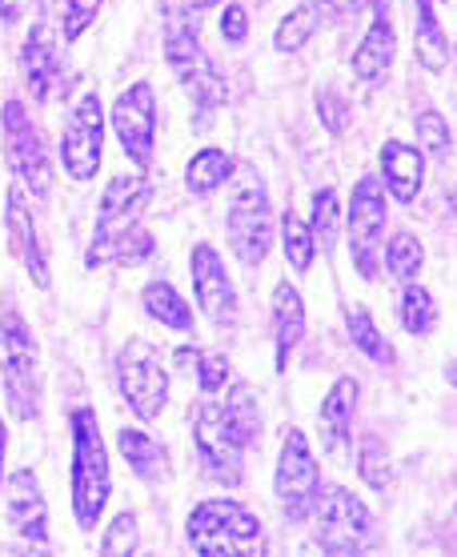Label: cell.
I'll return each mask as SVG.
<instances>
[{
  "label": "cell",
  "instance_id": "cell-35",
  "mask_svg": "<svg viewBox=\"0 0 457 557\" xmlns=\"http://www.w3.org/2000/svg\"><path fill=\"white\" fill-rule=\"evenodd\" d=\"M137 549V518L133 513H116L113 521H109V530H104L101 537V554L104 557H121V554H133Z\"/></svg>",
  "mask_w": 457,
  "mask_h": 557
},
{
  "label": "cell",
  "instance_id": "cell-26",
  "mask_svg": "<svg viewBox=\"0 0 457 557\" xmlns=\"http://www.w3.org/2000/svg\"><path fill=\"white\" fill-rule=\"evenodd\" d=\"M413 52H418V64L425 73H442L449 64V40H445L437 16H433V4L418 9V28H413Z\"/></svg>",
  "mask_w": 457,
  "mask_h": 557
},
{
  "label": "cell",
  "instance_id": "cell-31",
  "mask_svg": "<svg viewBox=\"0 0 457 557\" xmlns=\"http://www.w3.org/2000/svg\"><path fill=\"white\" fill-rule=\"evenodd\" d=\"M385 261H390V273H394L402 285H409V281L421 277L425 249H421V242L413 233H397L394 242H390V249H385Z\"/></svg>",
  "mask_w": 457,
  "mask_h": 557
},
{
  "label": "cell",
  "instance_id": "cell-47",
  "mask_svg": "<svg viewBox=\"0 0 457 557\" xmlns=\"http://www.w3.org/2000/svg\"><path fill=\"white\" fill-rule=\"evenodd\" d=\"M445 373H449V381H454V385H457V361H454V366H449V369H445Z\"/></svg>",
  "mask_w": 457,
  "mask_h": 557
},
{
  "label": "cell",
  "instance_id": "cell-6",
  "mask_svg": "<svg viewBox=\"0 0 457 557\" xmlns=\"http://www.w3.org/2000/svg\"><path fill=\"white\" fill-rule=\"evenodd\" d=\"M116 385L140 421H157L169 406V373L149 342L133 337L116 354Z\"/></svg>",
  "mask_w": 457,
  "mask_h": 557
},
{
  "label": "cell",
  "instance_id": "cell-10",
  "mask_svg": "<svg viewBox=\"0 0 457 557\" xmlns=\"http://www.w3.org/2000/svg\"><path fill=\"white\" fill-rule=\"evenodd\" d=\"M321 490V466L301 430H285L277 461V502L293 521H301L313 509V497Z\"/></svg>",
  "mask_w": 457,
  "mask_h": 557
},
{
  "label": "cell",
  "instance_id": "cell-13",
  "mask_svg": "<svg viewBox=\"0 0 457 557\" xmlns=\"http://www.w3.org/2000/svg\"><path fill=\"white\" fill-rule=\"evenodd\" d=\"M4 157H9V169H16V177L37 197L49 193V157H45V145L28 121L25 104L16 101L4 104Z\"/></svg>",
  "mask_w": 457,
  "mask_h": 557
},
{
  "label": "cell",
  "instance_id": "cell-5",
  "mask_svg": "<svg viewBox=\"0 0 457 557\" xmlns=\"http://www.w3.org/2000/svg\"><path fill=\"white\" fill-rule=\"evenodd\" d=\"M0 381L9 389L16 418H40V377H37V342L16 313L0 317Z\"/></svg>",
  "mask_w": 457,
  "mask_h": 557
},
{
  "label": "cell",
  "instance_id": "cell-38",
  "mask_svg": "<svg viewBox=\"0 0 457 557\" xmlns=\"http://www.w3.org/2000/svg\"><path fill=\"white\" fill-rule=\"evenodd\" d=\"M201 369V393H217L228 381V357L225 354H209L197 361Z\"/></svg>",
  "mask_w": 457,
  "mask_h": 557
},
{
  "label": "cell",
  "instance_id": "cell-7",
  "mask_svg": "<svg viewBox=\"0 0 457 557\" xmlns=\"http://www.w3.org/2000/svg\"><path fill=\"white\" fill-rule=\"evenodd\" d=\"M369 530H373L369 509L349 490H342V485H321L318 497H313V533H318L321 549H330V554H354V549H361Z\"/></svg>",
  "mask_w": 457,
  "mask_h": 557
},
{
  "label": "cell",
  "instance_id": "cell-21",
  "mask_svg": "<svg viewBox=\"0 0 457 557\" xmlns=\"http://www.w3.org/2000/svg\"><path fill=\"white\" fill-rule=\"evenodd\" d=\"M385 9H390V0H378V16H373V25L366 28V37H361V45H357V52H354L357 81H381L385 69H390V61H394L397 40H394V25H390Z\"/></svg>",
  "mask_w": 457,
  "mask_h": 557
},
{
  "label": "cell",
  "instance_id": "cell-2",
  "mask_svg": "<svg viewBox=\"0 0 457 557\" xmlns=\"http://www.w3.org/2000/svg\"><path fill=\"white\" fill-rule=\"evenodd\" d=\"M113 478H109V457H104L101 425L92 409L73 413V509L81 530H97L104 513Z\"/></svg>",
  "mask_w": 457,
  "mask_h": 557
},
{
  "label": "cell",
  "instance_id": "cell-19",
  "mask_svg": "<svg viewBox=\"0 0 457 557\" xmlns=\"http://www.w3.org/2000/svg\"><path fill=\"white\" fill-rule=\"evenodd\" d=\"M21 64H25V81L37 101H52L57 92L64 89V73H61V57H57V45H52L49 28L37 25L28 33L25 52H21Z\"/></svg>",
  "mask_w": 457,
  "mask_h": 557
},
{
  "label": "cell",
  "instance_id": "cell-44",
  "mask_svg": "<svg viewBox=\"0 0 457 557\" xmlns=\"http://www.w3.org/2000/svg\"><path fill=\"white\" fill-rule=\"evenodd\" d=\"M69 4H73V0H49V16L64 21V13H69Z\"/></svg>",
  "mask_w": 457,
  "mask_h": 557
},
{
  "label": "cell",
  "instance_id": "cell-39",
  "mask_svg": "<svg viewBox=\"0 0 457 557\" xmlns=\"http://www.w3.org/2000/svg\"><path fill=\"white\" fill-rule=\"evenodd\" d=\"M318 113H321V121H325V128H330L333 137H342V133H345V104H342V97H337V92H321Z\"/></svg>",
  "mask_w": 457,
  "mask_h": 557
},
{
  "label": "cell",
  "instance_id": "cell-25",
  "mask_svg": "<svg viewBox=\"0 0 457 557\" xmlns=\"http://www.w3.org/2000/svg\"><path fill=\"white\" fill-rule=\"evenodd\" d=\"M145 309H149L152 321H161L165 330H173V333H189L193 330L189 301H185V297H181L169 281H149V285H145Z\"/></svg>",
  "mask_w": 457,
  "mask_h": 557
},
{
  "label": "cell",
  "instance_id": "cell-48",
  "mask_svg": "<svg viewBox=\"0 0 457 557\" xmlns=\"http://www.w3.org/2000/svg\"><path fill=\"white\" fill-rule=\"evenodd\" d=\"M425 4H433V0H418V9H425Z\"/></svg>",
  "mask_w": 457,
  "mask_h": 557
},
{
  "label": "cell",
  "instance_id": "cell-20",
  "mask_svg": "<svg viewBox=\"0 0 457 557\" xmlns=\"http://www.w3.org/2000/svg\"><path fill=\"white\" fill-rule=\"evenodd\" d=\"M381 177H385V185L394 193V201L409 205L418 201L421 181H425V161L406 140H385L381 145Z\"/></svg>",
  "mask_w": 457,
  "mask_h": 557
},
{
  "label": "cell",
  "instance_id": "cell-24",
  "mask_svg": "<svg viewBox=\"0 0 457 557\" xmlns=\"http://www.w3.org/2000/svg\"><path fill=\"white\" fill-rule=\"evenodd\" d=\"M152 249H157V242H152V233H145V228H125V233H116L113 242H92L89 245V261L92 269L104 265V261H113V265H140V261H149Z\"/></svg>",
  "mask_w": 457,
  "mask_h": 557
},
{
  "label": "cell",
  "instance_id": "cell-15",
  "mask_svg": "<svg viewBox=\"0 0 457 557\" xmlns=\"http://www.w3.org/2000/svg\"><path fill=\"white\" fill-rule=\"evenodd\" d=\"M149 181L133 173V177H113L109 181V189L101 197V209H97V242H113L116 233H125V228L137 225V216L145 213V205H149Z\"/></svg>",
  "mask_w": 457,
  "mask_h": 557
},
{
  "label": "cell",
  "instance_id": "cell-3",
  "mask_svg": "<svg viewBox=\"0 0 457 557\" xmlns=\"http://www.w3.org/2000/svg\"><path fill=\"white\" fill-rule=\"evenodd\" d=\"M189 545L201 557H242L261 545V521L228 497H209L189 513Z\"/></svg>",
  "mask_w": 457,
  "mask_h": 557
},
{
  "label": "cell",
  "instance_id": "cell-42",
  "mask_svg": "<svg viewBox=\"0 0 457 557\" xmlns=\"http://www.w3.org/2000/svg\"><path fill=\"white\" fill-rule=\"evenodd\" d=\"M25 9H28V0H0V16H4V21H21Z\"/></svg>",
  "mask_w": 457,
  "mask_h": 557
},
{
  "label": "cell",
  "instance_id": "cell-32",
  "mask_svg": "<svg viewBox=\"0 0 457 557\" xmlns=\"http://www.w3.org/2000/svg\"><path fill=\"white\" fill-rule=\"evenodd\" d=\"M402 321H406V330L413 337H425L433 333L437 325V305H433L430 289H421L418 281H409L406 285V297H402Z\"/></svg>",
  "mask_w": 457,
  "mask_h": 557
},
{
  "label": "cell",
  "instance_id": "cell-1",
  "mask_svg": "<svg viewBox=\"0 0 457 557\" xmlns=\"http://www.w3.org/2000/svg\"><path fill=\"white\" fill-rule=\"evenodd\" d=\"M261 437V413H257L254 389L237 381L225 401H205L193 421V445L201 454L205 473L221 485H242L245 449Z\"/></svg>",
  "mask_w": 457,
  "mask_h": 557
},
{
  "label": "cell",
  "instance_id": "cell-27",
  "mask_svg": "<svg viewBox=\"0 0 457 557\" xmlns=\"http://www.w3.org/2000/svg\"><path fill=\"white\" fill-rule=\"evenodd\" d=\"M233 177V157L221 149H201L185 169V185H189L193 197H209L217 193L225 181Z\"/></svg>",
  "mask_w": 457,
  "mask_h": 557
},
{
  "label": "cell",
  "instance_id": "cell-34",
  "mask_svg": "<svg viewBox=\"0 0 457 557\" xmlns=\"http://www.w3.org/2000/svg\"><path fill=\"white\" fill-rule=\"evenodd\" d=\"M357 473H361V482L373 485L385 494V485L394 482V469H390V454H385V445L378 437H366L361 442V457H357Z\"/></svg>",
  "mask_w": 457,
  "mask_h": 557
},
{
  "label": "cell",
  "instance_id": "cell-45",
  "mask_svg": "<svg viewBox=\"0 0 457 557\" xmlns=\"http://www.w3.org/2000/svg\"><path fill=\"white\" fill-rule=\"evenodd\" d=\"M4 445H9V437H4V425H0V478H4Z\"/></svg>",
  "mask_w": 457,
  "mask_h": 557
},
{
  "label": "cell",
  "instance_id": "cell-36",
  "mask_svg": "<svg viewBox=\"0 0 457 557\" xmlns=\"http://www.w3.org/2000/svg\"><path fill=\"white\" fill-rule=\"evenodd\" d=\"M418 140L430 157H445V152H449V125H445V116L425 109V113L418 116Z\"/></svg>",
  "mask_w": 457,
  "mask_h": 557
},
{
  "label": "cell",
  "instance_id": "cell-4",
  "mask_svg": "<svg viewBox=\"0 0 457 557\" xmlns=\"http://www.w3.org/2000/svg\"><path fill=\"white\" fill-rule=\"evenodd\" d=\"M165 21H169L165 61H169V69L177 73L181 89L189 92L201 109H221V104L228 101L225 76L217 73V64L209 61V52L201 49L193 16H165Z\"/></svg>",
  "mask_w": 457,
  "mask_h": 557
},
{
  "label": "cell",
  "instance_id": "cell-9",
  "mask_svg": "<svg viewBox=\"0 0 457 557\" xmlns=\"http://www.w3.org/2000/svg\"><path fill=\"white\" fill-rule=\"evenodd\" d=\"M385 189L381 181L369 173L354 185V201H349V249H354V265L361 277H378V257L385 249Z\"/></svg>",
  "mask_w": 457,
  "mask_h": 557
},
{
  "label": "cell",
  "instance_id": "cell-11",
  "mask_svg": "<svg viewBox=\"0 0 457 557\" xmlns=\"http://www.w3.org/2000/svg\"><path fill=\"white\" fill-rule=\"evenodd\" d=\"M101 149H104L101 97H97V92H85V97L73 104L69 125H64V137H61L64 173L73 181H89L92 173H97V165H101Z\"/></svg>",
  "mask_w": 457,
  "mask_h": 557
},
{
  "label": "cell",
  "instance_id": "cell-8",
  "mask_svg": "<svg viewBox=\"0 0 457 557\" xmlns=\"http://www.w3.org/2000/svg\"><path fill=\"white\" fill-rule=\"evenodd\" d=\"M225 228H228V245H233V253H237L242 265L254 269L265 261L269 245H273V213H269L265 185L257 177L245 181L242 193L233 197Z\"/></svg>",
  "mask_w": 457,
  "mask_h": 557
},
{
  "label": "cell",
  "instance_id": "cell-16",
  "mask_svg": "<svg viewBox=\"0 0 457 557\" xmlns=\"http://www.w3.org/2000/svg\"><path fill=\"white\" fill-rule=\"evenodd\" d=\"M4 228H9V249L16 253V261L28 269V277L37 281L40 289H49V281H52L49 261H45V249H40V237H37V221H33V209H28L21 189H9Z\"/></svg>",
  "mask_w": 457,
  "mask_h": 557
},
{
  "label": "cell",
  "instance_id": "cell-43",
  "mask_svg": "<svg viewBox=\"0 0 457 557\" xmlns=\"http://www.w3.org/2000/svg\"><path fill=\"white\" fill-rule=\"evenodd\" d=\"M197 361H201V354H197V349H177V366L181 369H197Z\"/></svg>",
  "mask_w": 457,
  "mask_h": 557
},
{
  "label": "cell",
  "instance_id": "cell-29",
  "mask_svg": "<svg viewBox=\"0 0 457 557\" xmlns=\"http://www.w3.org/2000/svg\"><path fill=\"white\" fill-rule=\"evenodd\" d=\"M281 245H285V261L293 265V273H309L313 265V253H318V242L297 213L281 216Z\"/></svg>",
  "mask_w": 457,
  "mask_h": 557
},
{
  "label": "cell",
  "instance_id": "cell-30",
  "mask_svg": "<svg viewBox=\"0 0 457 557\" xmlns=\"http://www.w3.org/2000/svg\"><path fill=\"white\" fill-rule=\"evenodd\" d=\"M321 25V4H297L289 16L277 25V52H297L305 49V40H313Z\"/></svg>",
  "mask_w": 457,
  "mask_h": 557
},
{
  "label": "cell",
  "instance_id": "cell-41",
  "mask_svg": "<svg viewBox=\"0 0 457 557\" xmlns=\"http://www.w3.org/2000/svg\"><path fill=\"white\" fill-rule=\"evenodd\" d=\"M213 4H221V0H161V16H197Z\"/></svg>",
  "mask_w": 457,
  "mask_h": 557
},
{
  "label": "cell",
  "instance_id": "cell-46",
  "mask_svg": "<svg viewBox=\"0 0 457 557\" xmlns=\"http://www.w3.org/2000/svg\"><path fill=\"white\" fill-rule=\"evenodd\" d=\"M449 213L457 216V185H454V189H449Z\"/></svg>",
  "mask_w": 457,
  "mask_h": 557
},
{
  "label": "cell",
  "instance_id": "cell-37",
  "mask_svg": "<svg viewBox=\"0 0 457 557\" xmlns=\"http://www.w3.org/2000/svg\"><path fill=\"white\" fill-rule=\"evenodd\" d=\"M97 9H101V0H73L69 13H64V40L81 37V33L97 21Z\"/></svg>",
  "mask_w": 457,
  "mask_h": 557
},
{
  "label": "cell",
  "instance_id": "cell-23",
  "mask_svg": "<svg viewBox=\"0 0 457 557\" xmlns=\"http://www.w3.org/2000/svg\"><path fill=\"white\" fill-rule=\"evenodd\" d=\"M116 449H121V457H125V466L133 469L137 478H145V482H161V478H169L165 449L152 442L149 433L121 430V433H116Z\"/></svg>",
  "mask_w": 457,
  "mask_h": 557
},
{
  "label": "cell",
  "instance_id": "cell-17",
  "mask_svg": "<svg viewBox=\"0 0 457 557\" xmlns=\"http://www.w3.org/2000/svg\"><path fill=\"white\" fill-rule=\"evenodd\" d=\"M9 521L25 542H49V509H45V494L28 469H16L9 478Z\"/></svg>",
  "mask_w": 457,
  "mask_h": 557
},
{
  "label": "cell",
  "instance_id": "cell-22",
  "mask_svg": "<svg viewBox=\"0 0 457 557\" xmlns=\"http://www.w3.org/2000/svg\"><path fill=\"white\" fill-rule=\"evenodd\" d=\"M301 333H305L301 293L293 289L289 281H281L277 297H273V342H277V373H285V366H289V354L297 349Z\"/></svg>",
  "mask_w": 457,
  "mask_h": 557
},
{
  "label": "cell",
  "instance_id": "cell-33",
  "mask_svg": "<svg viewBox=\"0 0 457 557\" xmlns=\"http://www.w3.org/2000/svg\"><path fill=\"white\" fill-rule=\"evenodd\" d=\"M337 213H342L337 189H321L318 197H313V221H309V233H313V242L321 245V253H330L333 242H337Z\"/></svg>",
  "mask_w": 457,
  "mask_h": 557
},
{
  "label": "cell",
  "instance_id": "cell-14",
  "mask_svg": "<svg viewBox=\"0 0 457 557\" xmlns=\"http://www.w3.org/2000/svg\"><path fill=\"white\" fill-rule=\"evenodd\" d=\"M189 269H193V293H197L201 313L209 317L213 325L228 330V325L237 321V289H233V281H228L213 245H197L189 257Z\"/></svg>",
  "mask_w": 457,
  "mask_h": 557
},
{
  "label": "cell",
  "instance_id": "cell-12",
  "mask_svg": "<svg viewBox=\"0 0 457 557\" xmlns=\"http://www.w3.org/2000/svg\"><path fill=\"white\" fill-rule=\"evenodd\" d=\"M113 128L121 137V149L137 169L152 165V140H157V101H152V85L137 81L125 89L113 104Z\"/></svg>",
  "mask_w": 457,
  "mask_h": 557
},
{
  "label": "cell",
  "instance_id": "cell-28",
  "mask_svg": "<svg viewBox=\"0 0 457 557\" xmlns=\"http://www.w3.org/2000/svg\"><path fill=\"white\" fill-rule=\"evenodd\" d=\"M345 325H349V337H354V345L369 357V361L385 366V361L394 357L390 342L381 337L378 325H373V317H369L366 309H361V305H345Z\"/></svg>",
  "mask_w": 457,
  "mask_h": 557
},
{
  "label": "cell",
  "instance_id": "cell-18",
  "mask_svg": "<svg viewBox=\"0 0 457 557\" xmlns=\"http://www.w3.org/2000/svg\"><path fill=\"white\" fill-rule=\"evenodd\" d=\"M357 377H337L333 389L321 401V442L333 457H345L349 437H354V413H357Z\"/></svg>",
  "mask_w": 457,
  "mask_h": 557
},
{
  "label": "cell",
  "instance_id": "cell-40",
  "mask_svg": "<svg viewBox=\"0 0 457 557\" xmlns=\"http://www.w3.org/2000/svg\"><path fill=\"white\" fill-rule=\"evenodd\" d=\"M245 33H249V16H245L242 4H228L225 16H221V37L228 40V45H242Z\"/></svg>",
  "mask_w": 457,
  "mask_h": 557
}]
</instances>
